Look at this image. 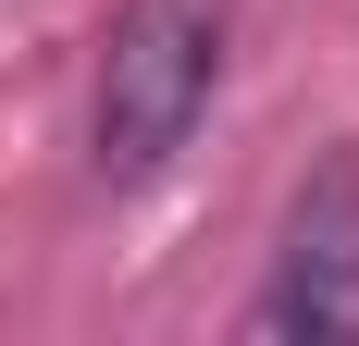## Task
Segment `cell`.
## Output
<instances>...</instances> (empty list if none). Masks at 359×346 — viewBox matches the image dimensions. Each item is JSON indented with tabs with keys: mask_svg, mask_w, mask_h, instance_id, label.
<instances>
[{
	"mask_svg": "<svg viewBox=\"0 0 359 346\" xmlns=\"http://www.w3.org/2000/svg\"><path fill=\"white\" fill-rule=\"evenodd\" d=\"M248 334H273V346H347L359 334V161H323L297 186Z\"/></svg>",
	"mask_w": 359,
	"mask_h": 346,
	"instance_id": "2",
	"label": "cell"
},
{
	"mask_svg": "<svg viewBox=\"0 0 359 346\" xmlns=\"http://www.w3.org/2000/svg\"><path fill=\"white\" fill-rule=\"evenodd\" d=\"M211 74H223L211 0H124V13H111V50H100V173L111 186L161 173L198 137Z\"/></svg>",
	"mask_w": 359,
	"mask_h": 346,
	"instance_id": "1",
	"label": "cell"
}]
</instances>
